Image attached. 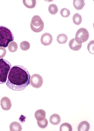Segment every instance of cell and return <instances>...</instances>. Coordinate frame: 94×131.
Wrapping results in <instances>:
<instances>
[{
    "label": "cell",
    "mask_w": 94,
    "mask_h": 131,
    "mask_svg": "<svg viewBox=\"0 0 94 131\" xmlns=\"http://www.w3.org/2000/svg\"><path fill=\"white\" fill-rule=\"evenodd\" d=\"M30 78L27 69L22 66L15 65L10 71L6 85L12 90L22 91L30 84Z\"/></svg>",
    "instance_id": "6da1fadb"
},
{
    "label": "cell",
    "mask_w": 94,
    "mask_h": 131,
    "mask_svg": "<svg viewBox=\"0 0 94 131\" xmlns=\"http://www.w3.org/2000/svg\"><path fill=\"white\" fill-rule=\"evenodd\" d=\"M14 39L12 33L9 29L0 26V47H7L9 43L13 41Z\"/></svg>",
    "instance_id": "7a4b0ae2"
},
{
    "label": "cell",
    "mask_w": 94,
    "mask_h": 131,
    "mask_svg": "<svg viewBox=\"0 0 94 131\" xmlns=\"http://www.w3.org/2000/svg\"><path fill=\"white\" fill-rule=\"evenodd\" d=\"M11 67L10 62L4 59H0V84H5L6 82Z\"/></svg>",
    "instance_id": "3957f363"
},
{
    "label": "cell",
    "mask_w": 94,
    "mask_h": 131,
    "mask_svg": "<svg viewBox=\"0 0 94 131\" xmlns=\"http://www.w3.org/2000/svg\"><path fill=\"white\" fill-rule=\"evenodd\" d=\"M44 23L39 16H34L31 19L30 27L32 31L35 32L42 31L44 28Z\"/></svg>",
    "instance_id": "277c9868"
},
{
    "label": "cell",
    "mask_w": 94,
    "mask_h": 131,
    "mask_svg": "<svg viewBox=\"0 0 94 131\" xmlns=\"http://www.w3.org/2000/svg\"><path fill=\"white\" fill-rule=\"evenodd\" d=\"M89 38V32L87 30L84 28H81L76 32L75 40L78 43L81 44L86 42Z\"/></svg>",
    "instance_id": "5b68a950"
},
{
    "label": "cell",
    "mask_w": 94,
    "mask_h": 131,
    "mask_svg": "<svg viewBox=\"0 0 94 131\" xmlns=\"http://www.w3.org/2000/svg\"><path fill=\"white\" fill-rule=\"evenodd\" d=\"M43 83V79L39 74H34L30 79V84L34 88H39L42 87Z\"/></svg>",
    "instance_id": "8992f818"
},
{
    "label": "cell",
    "mask_w": 94,
    "mask_h": 131,
    "mask_svg": "<svg viewBox=\"0 0 94 131\" xmlns=\"http://www.w3.org/2000/svg\"><path fill=\"white\" fill-rule=\"evenodd\" d=\"M53 38L52 35L49 33H45L42 35L41 39V42L43 45L46 46L52 43Z\"/></svg>",
    "instance_id": "52a82bcc"
},
{
    "label": "cell",
    "mask_w": 94,
    "mask_h": 131,
    "mask_svg": "<svg viewBox=\"0 0 94 131\" xmlns=\"http://www.w3.org/2000/svg\"><path fill=\"white\" fill-rule=\"evenodd\" d=\"M1 105L2 109L7 111L11 108V103L10 100L7 97H3L1 101Z\"/></svg>",
    "instance_id": "ba28073f"
},
{
    "label": "cell",
    "mask_w": 94,
    "mask_h": 131,
    "mask_svg": "<svg viewBox=\"0 0 94 131\" xmlns=\"http://www.w3.org/2000/svg\"><path fill=\"white\" fill-rule=\"evenodd\" d=\"M82 44L78 43L75 40V38H73L69 42V46L70 48L74 51H78L81 48Z\"/></svg>",
    "instance_id": "9c48e42d"
},
{
    "label": "cell",
    "mask_w": 94,
    "mask_h": 131,
    "mask_svg": "<svg viewBox=\"0 0 94 131\" xmlns=\"http://www.w3.org/2000/svg\"><path fill=\"white\" fill-rule=\"evenodd\" d=\"M46 112L42 109L37 110L35 113V117L37 121H42L45 118Z\"/></svg>",
    "instance_id": "30bf717a"
},
{
    "label": "cell",
    "mask_w": 94,
    "mask_h": 131,
    "mask_svg": "<svg viewBox=\"0 0 94 131\" xmlns=\"http://www.w3.org/2000/svg\"><path fill=\"white\" fill-rule=\"evenodd\" d=\"M90 128L89 124L87 121H83L79 124L78 130V131H88Z\"/></svg>",
    "instance_id": "8fae6325"
},
{
    "label": "cell",
    "mask_w": 94,
    "mask_h": 131,
    "mask_svg": "<svg viewBox=\"0 0 94 131\" xmlns=\"http://www.w3.org/2000/svg\"><path fill=\"white\" fill-rule=\"evenodd\" d=\"M50 123L53 125H57L59 124L61 122V118L58 114H54L51 115L50 118Z\"/></svg>",
    "instance_id": "7c38bea8"
},
{
    "label": "cell",
    "mask_w": 94,
    "mask_h": 131,
    "mask_svg": "<svg viewBox=\"0 0 94 131\" xmlns=\"http://www.w3.org/2000/svg\"><path fill=\"white\" fill-rule=\"evenodd\" d=\"M84 0H74L73 1V5L77 10H81L84 6Z\"/></svg>",
    "instance_id": "4fadbf2b"
},
{
    "label": "cell",
    "mask_w": 94,
    "mask_h": 131,
    "mask_svg": "<svg viewBox=\"0 0 94 131\" xmlns=\"http://www.w3.org/2000/svg\"><path fill=\"white\" fill-rule=\"evenodd\" d=\"M10 129L11 131H21L22 127L19 123L17 122H14L10 124Z\"/></svg>",
    "instance_id": "5bb4252c"
},
{
    "label": "cell",
    "mask_w": 94,
    "mask_h": 131,
    "mask_svg": "<svg viewBox=\"0 0 94 131\" xmlns=\"http://www.w3.org/2000/svg\"><path fill=\"white\" fill-rule=\"evenodd\" d=\"M68 40V37L65 34H61L59 35L57 37V42L60 44H64L66 43Z\"/></svg>",
    "instance_id": "9a60e30c"
},
{
    "label": "cell",
    "mask_w": 94,
    "mask_h": 131,
    "mask_svg": "<svg viewBox=\"0 0 94 131\" xmlns=\"http://www.w3.org/2000/svg\"><path fill=\"white\" fill-rule=\"evenodd\" d=\"M72 19L73 22L75 25H80L82 23V17L81 15L78 13L74 14L73 17Z\"/></svg>",
    "instance_id": "2e32d148"
},
{
    "label": "cell",
    "mask_w": 94,
    "mask_h": 131,
    "mask_svg": "<svg viewBox=\"0 0 94 131\" xmlns=\"http://www.w3.org/2000/svg\"><path fill=\"white\" fill-rule=\"evenodd\" d=\"M23 3L25 7L29 8H33L36 6V1L35 0L33 1H23Z\"/></svg>",
    "instance_id": "e0dca14e"
},
{
    "label": "cell",
    "mask_w": 94,
    "mask_h": 131,
    "mask_svg": "<svg viewBox=\"0 0 94 131\" xmlns=\"http://www.w3.org/2000/svg\"><path fill=\"white\" fill-rule=\"evenodd\" d=\"M8 50L10 52H14L17 51L18 46L17 43L15 41L10 42L8 45Z\"/></svg>",
    "instance_id": "ac0fdd59"
},
{
    "label": "cell",
    "mask_w": 94,
    "mask_h": 131,
    "mask_svg": "<svg viewBox=\"0 0 94 131\" xmlns=\"http://www.w3.org/2000/svg\"><path fill=\"white\" fill-rule=\"evenodd\" d=\"M72 128L71 125L69 123H64L62 124L60 127V131H72Z\"/></svg>",
    "instance_id": "d6986e66"
},
{
    "label": "cell",
    "mask_w": 94,
    "mask_h": 131,
    "mask_svg": "<svg viewBox=\"0 0 94 131\" xmlns=\"http://www.w3.org/2000/svg\"><path fill=\"white\" fill-rule=\"evenodd\" d=\"M48 11L49 13L52 15L56 14L58 11V7L54 4H50L48 7Z\"/></svg>",
    "instance_id": "ffe728a7"
},
{
    "label": "cell",
    "mask_w": 94,
    "mask_h": 131,
    "mask_svg": "<svg viewBox=\"0 0 94 131\" xmlns=\"http://www.w3.org/2000/svg\"><path fill=\"white\" fill-rule=\"evenodd\" d=\"M20 47L23 51H27L30 49V45L28 41H23L20 43Z\"/></svg>",
    "instance_id": "44dd1931"
},
{
    "label": "cell",
    "mask_w": 94,
    "mask_h": 131,
    "mask_svg": "<svg viewBox=\"0 0 94 131\" xmlns=\"http://www.w3.org/2000/svg\"><path fill=\"white\" fill-rule=\"evenodd\" d=\"M37 122L38 126L42 128H45L48 124V121L45 118L42 121H37Z\"/></svg>",
    "instance_id": "7402d4cb"
},
{
    "label": "cell",
    "mask_w": 94,
    "mask_h": 131,
    "mask_svg": "<svg viewBox=\"0 0 94 131\" xmlns=\"http://www.w3.org/2000/svg\"><path fill=\"white\" fill-rule=\"evenodd\" d=\"M61 16L64 17H67L69 16L70 12V11L67 9L64 8L62 9L60 11Z\"/></svg>",
    "instance_id": "603a6c76"
},
{
    "label": "cell",
    "mask_w": 94,
    "mask_h": 131,
    "mask_svg": "<svg viewBox=\"0 0 94 131\" xmlns=\"http://www.w3.org/2000/svg\"><path fill=\"white\" fill-rule=\"evenodd\" d=\"M87 49L88 51L92 54L94 53V40L91 41L88 45Z\"/></svg>",
    "instance_id": "cb8c5ba5"
},
{
    "label": "cell",
    "mask_w": 94,
    "mask_h": 131,
    "mask_svg": "<svg viewBox=\"0 0 94 131\" xmlns=\"http://www.w3.org/2000/svg\"><path fill=\"white\" fill-rule=\"evenodd\" d=\"M6 50L5 48L0 47V59L3 58L6 54Z\"/></svg>",
    "instance_id": "d4e9b609"
}]
</instances>
